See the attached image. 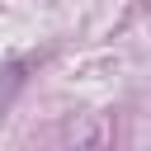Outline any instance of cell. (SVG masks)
<instances>
[{"mask_svg": "<svg viewBox=\"0 0 151 151\" xmlns=\"http://www.w3.org/2000/svg\"><path fill=\"white\" fill-rule=\"evenodd\" d=\"M80 151H104V146H99V137H94V142H90V146H80Z\"/></svg>", "mask_w": 151, "mask_h": 151, "instance_id": "1", "label": "cell"}]
</instances>
